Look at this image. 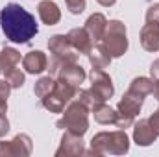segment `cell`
Listing matches in <instances>:
<instances>
[{
    "mask_svg": "<svg viewBox=\"0 0 159 157\" xmlns=\"http://www.w3.org/2000/svg\"><path fill=\"white\" fill-rule=\"evenodd\" d=\"M4 76H6V81L11 85V89H20L24 85V72L20 69H17V67L11 69L9 72H6Z\"/></svg>",
    "mask_w": 159,
    "mask_h": 157,
    "instance_id": "24",
    "label": "cell"
},
{
    "mask_svg": "<svg viewBox=\"0 0 159 157\" xmlns=\"http://www.w3.org/2000/svg\"><path fill=\"white\" fill-rule=\"evenodd\" d=\"M67 39H69V43L72 44V48H74L78 54H87V52L91 50V46L94 44L85 28H72V30L67 34Z\"/></svg>",
    "mask_w": 159,
    "mask_h": 157,
    "instance_id": "15",
    "label": "cell"
},
{
    "mask_svg": "<svg viewBox=\"0 0 159 157\" xmlns=\"http://www.w3.org/2000/svg\"><path fill=\"white\" fill-rule=\"evenodd\" d=\"M131 92L135 94H141V96H148L152 94L154 91V79L152 78H146V76H139V78H133L131 83H129V89Z\"/></svg>",
    "mask_w": 159,
    "mask_h": 157,
    "instance_id": "21",
    "label": "cell"
},
{
    "mask_svg": "<svg viewBox=\"0 0 159 157\" xmlns=\"http://www.w3.org/2000/svg\"><path fill=\"white\" fill-rule=\"evenodd\" d=\"M22 67L28 74H41L48 69V57L41 50H32L22 57Z\"/></svg>",
    "mask_w": 159,
    "mask_h": 157,
    "instance_id": "13",
    "label": "cell"
},
{
    "mask_svg": "<svg viewBox=\"0 0 159 157\" xmlns=\"http://www.w3.org/2000/svg\"><path fill=\"white\" fill-rule=\"evenodd\" d=\"M106 26H107V19H106V15H102V13H93V15H89V19L85 20V30H87V34L91 35V39L93 43H98V41H102V35H104V32H106Z\"/></svg>",
    "mask_w": 159,
    "mask_h": 157,
    "instance_id": "16",
    "label": "cell"
},
{
    "mask_svg": "<svg viewBox=\"0 0 159 157\" xmlns=\"http://www.w3.org/2000/svg\"><path fill=\"white\" fill-rule=\"evenodd\" d=\"M54 87H56V79L54 76H43L35 81V85H34V92H35V96L37 98H44L48 92H52L54 91Z\"/></svg>",
    "mask_w": 159,
    "mask_h": 157,
    "instance_id": "22",
    "label": "cell"
},
{
    "mask_svg": "<svg viewBox=\"0 0 159 157\" xmlns=\"http://www.w3.org/2000/svg\"><path fill=\"white\" fill-rule=\"evenodd\" d=\"M129 150V137L126 129L100 131L91 139V148L85 150L89 155H124Z\"/></svg>",
    "mask_w": 159,
    "mask_h": 157,
    "instance_id": "2",
    "label": "cell"
},
{
    "mask_svg": "<svg viewBox=\"0 0 159 157\" xmlns=\"http://www.w3.org/2000/svg\"><path fill=\"white\" fill-rule=\"evenodd\" d=\"M37 13L43 24L46 26H54L61 20V9L57 7V4L54 0H41L37 6Z\"/></svg>",
    "mask_w": 159,
    "mask_h": 157,
    "instance_id": "14",
    "label": "cell"
},
{
    "mask_svg": "<svg viewBox=\"0 0 159 157\" xmlns=\"http://www.w3.org/2000/svg\"><path fill=\"white\" fill-rule=\"evenodd\" d=\"M89 79H91V89L94 91V94H98L104 102L109 100L115 94V87H113V79L109 78V74L104 69H94L89 72Z\"/></svg>",
    "mask_w": 159,
    "mask_h": 157,
    "instance_id": "9",
    "label": "cell"
},
{
    "mask_svg": "<svg viewBox=\"0 0 159 157\" xmlns=\"http://www.w3.org/2000/svg\"><path fill=\"white\" fill-rule=\"evenodd\" d=\"M144 104V96L141 94H135L131 91H126L122 94V98L117 104V122L115 126L119 129H126V128H131L135 117L141 113V107Z\"/></svg>",
    "mask_w": 159,
    "mask_h": 157,
    "instance_id": "6",
    "label": "cell"
},
{
    "mask_svg": "<svg viewBox=\"0 0 159 157\" xmlns=\"http://www.w3.org/2000/svg\"><path fill=\"white\" fill-rule=\"evenodd\" d=\"M76 98H80L89 109H93L94 105H98V104H104V100L98 96V94H94V91L93 89H80L78 94H76Z\"/></svg>",
    "mask_w": 159,
    "mask_h": 157,
    "instance_id": "23",
    "label": "cell"
},
{
    "mask_svg": "<svg viewBox=\"0 0 159 157\" xmlns=\"http://www.w3.org/2000/svg\"><path fill=\"white\" fill-rule=\"evenodd\" d=\"M7 113V100H0V115Z\"/></svg>",
    "mask_w": 159,
    "mask_h": 157,
    "instance_id": "32",
    "label": "cell"
},
{
    "mask_svg": "<svg viewBox=\"0 0 159 157\" xmlns=\"http://www.w3.org/2000/svg\"><path fill=\"white\" fill-rule=\"evenodd\" d=\"M80 89L65 83V81H56V87L52 92H48L44 98H41V104L44 109H48L50 113H63V109L69 105V102L78 94Z\"/></svg>",
    "mask_w": 159,
    "mask_h": 157,
    "instance_id": "7",
    "label": "cell"
},
{
    "mask_svg": "<svg viewBox=\"0 0 159 157\" xmlns=\"http://www.w3.org/2000/svg\"><path fill=\"white\" fill-rule=\"evenodd\" d=\"M9 91H11V85L6 79H0V100H7L9 98Z\"/></svg>",
    "mask_w": 159,
    "mask_h": 157,
    "instance_id": "27",
    "label": "cell"
},
{
    "mask_svg": "<svg viewBox=\"0 0 159 157\" xmlns=\"http://www.w3.org/2000/svg\"><path fill=\"white\" fill-rule=\"evenodd\" d=\"M102 44L107 48L109 56L122 57L128 50V34H126V24L122 20H107L106 32L102 35Z\"/></svg>",
    "mask_w": 159,
    "mask_h": 157,
    "instance_id": "5",
    "label": "cell"
},
{
    "mask_svg": "<svg viewBox=\"0 0 159 157\" xmlns=\"http://www.w3.org/2000/svg\"><path fill=\"white\" fill-rule=\"evenodd\" d=\"M85 76L87 74H85L83 67L78 65V63H69V65L61 67L59 72L56 74V78L59 79V81H65V83H69V85H72L76 89H80V85L83 83Z\"/></svg>",
    "mask_w": 159,
    "mask_h": 157,
    "instance_id": "12",
    "label": "cell"
},
{
    "mask_svg": "<svg viewBox=\"0 0 159 157\" xmlns=\"http://www.w3.org/2000/svg\"><path fill=\"white\" fill-rule=\"evenodd\" d=\"M148 122H150V126L154 128V131L157 133V137H159V109H156L152 113V117L148 118Z\"/></svg>",
    "mask_w": 159,
    "mask_h": 157,
    "instance_id": "28",
    "label": "cell"
},
{
    "mask_svg": "<svg viewBox=\"0 0 159 157\" xmlns=\"http://www.w3.org/2000/svg\"><path fill=\"white\" fill-rule=\"evenodd\" d=\"M0 26L6 39L19 44L30 43L39 32L35 17L20 4H7L0 11Z\"/></svg>",
    "mask_w": 159,
    "mask_h": 157,
    "instance_id": "1",
    "label": "cell"
},
{
    "mask_svg": "<svg viewBox=\"0 0 159 157\" xmlns=\"http://www.w3.org/2000/svg\"><path fill=\"white\" fill-rule=\"evenodd\" d=\"M19 63H20V52L19 50H15L11 46H4L0 50V74L9 72Z\"/></svg>",
    "mask_w": 159,
    "mask_h": 157,
    "instance_id": "19",
    "label": "cell"
},
{
    "mask_svg": "<svg viewBox=\"0 0 159 157\" xmlns=\"http://www.w3.org/2000/svg\"><path fill=\"white\" fill-rule=\"evenodd\" d=\"M65 4H67V9L72 15H80L85 9V0H65Z\"/></svg>",
    "mask_w": 159,
    "mask_h": 157,
    "instance_id": "26",
    "label": "cell"
},
{
    "mask_svg": "<svg viewBox=\"0 0 159 157\" xmlns=\"http://www.w3.org/2000/svg\"><path fill=\"white\" fill-rule=\"evenodd\" d=\"M96 2H98L100 6H104V7H109V6H113L117 0H96Z\"/></svg>",
    "mask_w": 159,
    "mask_h": 157,
    "instance_id": "33",
    "label": "cell"
},
{
    "mask_svg": "<svg viewBox=\"0 0 159 157\" xmlns=\"http://www.w3.org/2000/svg\"><path fill=\"white\" fill-rule=\"evenodd\" d=\"M89 113H91V109L80 98L74 96L69 102V105L63 109V117L56 122V128L83 137L89 129Z\"/></svg>",
    "mask_w": 159,
    "mask_h": 157,
    "instance_id": "3",
    "label": "cell"
},
{
    "mask_svg": "<svg viewBox=\"0 0 159 157\" xmlns=\"http://www.w3.org/2000/svg\"><path fill=\"white\" fill-rule=\"evenodd\" d=\"M87 56V59H89V63L94 67V69H107L109 65H111V56H109V52H107V48L104 46V44H93L91 46V50L85 54Z\"/></svg>",
    "mask_w": 159,
    "mask_h": 157,
    "instance_id": "17",
    "label": "cell"
},
{
    "mask_svg": "<svg viewBox=\"0 0 159 157\" xmlns=\"http://www.w3.org/2000/svg\"><path fill=\"white\" fill-rule=\"evenodd\" d=\"M150 76H152V79H159V59H156L150 65Z\"/></svg>",
    "mask_w": 159,
    "mask_h": 157,
    "instance_id": "30",
    "label": "cell"
},
{
    "mask_svg": "<svg viewBox=\"0 0 159 157\" xmlns=\"http://www.w3.org/2000/svg\"><path fill=\"white\" fill-rule=\"evenodd\" d=\"M91 113H93V117H94V120H96L98 124L107 126V124H115V122H117V109L109 107L106 102L94 105V107L91 109Z\"/></svg>",
    "mask_w": 159,
    "mask_h": 157,
    "instance_id": "20",
    "label": "cell"
},
{
    "mask_svg": "<svg viewBox=\"0 0 159 157\" xmlns=\"http://www.w3.org/2000/svg\"><path fill=\"white\" fill-rule=\"evenodd\" d=\"M146 22L159 26V4H152L146 9Z\"/></svg>",
    "mask_w": 159,
    "mask_h": 157,
    "instance_id": "25",
    "label": "cell"
},
{
    "mask_svg": "<svg viewBox=\"0 0 159 157\" xmlns=\"http://www.w3.org/2000/svg\"><path fill=\"white\" fill-rule=\"evenodd\" d=\"M141 46L146 52H159V26L146 22L141 28Z\"/></svg>",
    "mask_w": 159,
    "mask_h": 157,
    "instance_id": "18",
    "label": "cell"
},
{
    "mask_svg": "<svg viewBox=\"0 0 159 157\" xmlns=\"http://www.w3.org/2000/svg\"><path fill=\"white\" fill-rule=\"evenodd\" d=\"M156 139H157V133L150 126L148 118H141L139 122H133V142L137 146L146 148V146L154 144Z\"/></svg>",
    "mask_w": 159,
    "mask_h": 157,
    "instance_id": "11",
    "label": "cell"
},
{
    "mask_svg": "<svg viewBox=\"0 0 159 157\" xmlns=\"http://www.w3.org/2000/svg\"><path fill=\"white\" fill-rule=\"evenodd\" d=\"M85 154L83 139L80 135H74L70 131H65L59 142V148L56 150V157H76Z\"/></svg>",
    "mask_w": 159,
    "mask_h": 157,
    "instance_id": "10",
    "label": "cell"
},
{
    "mask_svg": "<svg viewBox=\"0 0 159 157\" xmlns=\"http://www.w3.org/2000/svg\"><path fill=\"white\" fill-rule=\"evenodd\" d=\"M152 94H154V98L159 102V79H154V91H152Z\"/></svg>",
    "mask_w": 159,
    "mask_h": 157,
    "instance_id": "31",
    "label": "cell"
},
{
    "mask_svg": "<svg viewBox=\"0 0 159 157\" xmlns=\"http://www.w3.org/2000/svg\"><path fill=\"white\" fill-rule=\"evenodd\" d=\"M48 50H50V61H48V74L56 78V74L59 72L61 67L69 65V63H78L80 54L72 48V44L69 43L67 35H52L48 39Z\"/></svg>",
    "mask_w": 159,
    "mask_h": 157,
    "instance_id": "4",
    "label": "cell"
},
{
    "mask_svg": "<svg viewBox=\"0 0 159 157\" xmlns=\"http://www.w3.org/2000/svg\"><path fill=\"white\" fill-rule=\"evenodd\" d=\"M32 150L34 144L26 133H19L11 141H0V157H28Z\"/></svg>",
    "mask_w": 159,
    "mask_h": 157,
    "instance_id": "8",
    "label": "cell"
},
{
    "mask_svg": "<svg viewBox=\"0 0 159 157\" xmlns=\"http://www.w3.org/2000/svg\"><path fill=\"white\" fill-rule=\"evenodd\" d=\"M9 131V120L6 115H0V137H4Z\"/></svg>",
    "mask_w": 159,
    "mask_h": 157,
    "instance_id": "29",
    "label": "cell"
}]
</instances>
